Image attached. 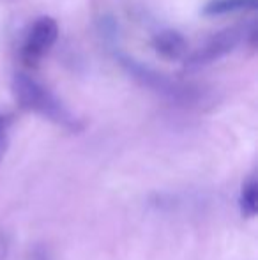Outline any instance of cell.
I'll use <instances>...</instances> for the list:
<instances>
[{
    "label": "cell",
    "instance_id": "6da1fadb",
    "mask_svg": "<svg viewBox=\"0 0 258 260\" xmlns=\"http://www.w3.org/2000/svg\"><path fill=\"white\" fill-rule=\"evenodd\" d=\"M11 89H13L16 103L23 110H27V112L35 113V115L43 117V119L64 127V129H82V122H80L78 117L52 90L46 89L45 85H41L38 80L30 78L25 73H16L13 76Z\"/></svg>",
    "mask_w": 258,
    "mask_h": 260
},
{
    "label": "cell",
    "instance_id": "7a4b0ae2",
    "mask_svg": "<svg viewBox=\"0 0 258 260\" xmlns=\"http://www.w3.org/2000/svg\"><path fill=\"white\" fill-rule=\"evenodd\" d=\"M119 62H121L122 69L128 73L131 78L136 80L140 85H143L145 89L152 90L154 94H158V96L165 98V100L172 101L175 105L198 106L205 103V100L209 98L202 87L182 83L179 80L170 78L165 73L156 71V69L141 64V62H138L136 58L129 57V55L121 53L119 55Z\"/></svg>",
    "mask_w": 258,
    "mask_h": 260
},
{
    "label": "cell",
    "instance_id": "3957f363",
    "mask_svg": "<svg viewBox=\"0 0 258 260\" xmlns=\"http://www.w3.org/2000/svg\"><path fill=\"white\" fill-rule=\"evenodd\" d=\"M253 38L255 30L253 27H246V25H234V27L223 28V30L216 32L214 36H210L202 46L195 50L190 57H186L184 66L190 71L195 69L205 68V66L212 64V62L219 60V58L227 57L241 45L242 41H246V38Z\"/></svg>",
    "mask_w": 258,
    "mask_h": 260
},
{
    "label": "cell",
    "instance_id": "277c9868",
    "mask_svg": "<svg viewBox=\"0 0 258 260\" xmlns=\"http://www.w3.org/2000/svg\"><path fill=\"white\" fill-rule=\"evenodd\" d=\"M59 39V25L53 18L41 16L28 27L20 46V60L25 68H38Z\"/></svg>",
    "mask_w": 258,
    "mask_h": 260
},
{
    "label": "cell",
    "instance_id": "5b68a950",
    "mask_svg": "<svg viewBox=\"0 0 258 260\" xmlns=\"http://www.w3.org/2000/svg\"><path fill=\"white\" fill-rule=\"evenodd\" d=\"M152 48L165 60H180L188 55V41L180 32L166 28L152 38Z\"/></svg>",
    "mask_w": 258,
    "mask_h": 260
},
{
    "label": "cell",
    "instance_id": "8992f818",
    "mask_svg": "<svg viewBox=\"0 0 258 260\" xmlns=\"http://www.w3.org/2000/svg\"><path fill=\"white\" fill-rule=\"evenodd\" d=\"M258 0H209L203 6V16H223L237 11H255Z\"/></svg>",
    "mask_w": 258,
    "mask_h": 260
},
{
    "label": "cell",
    "instance_id": "52a82bcc",
    "mask_svg": "<svg viewBox=\"0 0 258 260\" xmlns=\"http://www.w3.org/2000/svg\"><path fill=\"white\" fill-rule=\"evenodd\" d=\"M239 207H241L242 216L253 218L258 209V182L255 177H249L242 184L241 197H239Z\"/></svg>",
    "mask_w": 258,
    "mask_h": 260
},
{
    "label": "cell",
    "instance_id": "ba28073f",
    "mask_svg": "<svg viewBox=\"0 0 258 260\" xmlns=\"http://www.w3.org/2000/svg\"><path fill=\"white\" fill-rule=\"evenodd\" d=\"M7 142H9V119L0 113V161L6 154Z\"/></svg>",
    "mask_w": 258,
    "mask_h": 260
},
{
    "label": "cell",
    "instance_id": "9c48e42d",
    "mask_svg": "<svg viewBox=\"0 0 258 260\" xmlns=\"http://www.w3.org/2000/svg\"><path fill=\"white\" fill-rule=\"evenodd\" d=\"M32 260H50V257H48V253H46V250L38 248V250L34 251V258Z\"/></svg>",
    "mask_w": 258,
    "mask_h": 260
}]
</instances>
